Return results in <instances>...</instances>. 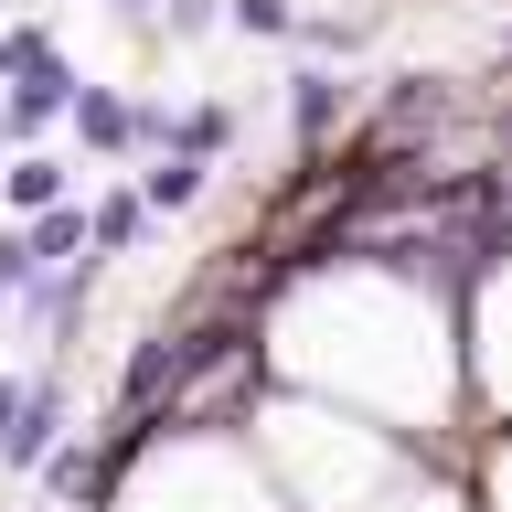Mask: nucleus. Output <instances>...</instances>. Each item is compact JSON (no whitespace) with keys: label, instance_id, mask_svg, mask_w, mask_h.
I'll use <instances>...</instances> for the list:
<instances>
[{"label":"nucleus","instance_id":"1","mask_svg":"<svg viewBox=\"0 0 512 512\" xmlns=\"http://www.w3.org/2000/svg\"><path fill=\"white\" fill-rule=\"evenodd\" d=\"M75 128H86V139H96V150H128V139H139V128H150V118H139V107H118V96H75Z\"/></svg>","mask_w":512,"mask_h":512},{"label":"nucleus","instance_id":"2","mask_svg":"<svg viewBox=\"0 0 512 512\" xmlns=\"http://www.w3.org/2000/svg\"><path fill=\"white\" fill-rule=\"evenodd\" d=\"M139 192L171 214V203H192V192H203V160H150V182H139Z\"/></svg>","mask_w":512,"mask_h":512},{"label":"nucleus","instance_id":"3","mask_svg":"<svg viewBox=\"0 0 512 512\" xmlns=\"http://www.w3.org/2000/svg\"><path fill=\"white\" fill-rule=\"evenodd\" d=\"M235 32H288V0H235Z\"/></svg>","mask_w":512,"mask_h":512}]
</instances>
